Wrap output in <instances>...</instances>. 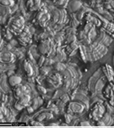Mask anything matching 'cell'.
<instances>
[{
    "mask_svg": "<svg viewBox=\"0 0 114 128\" xmlns=\"http://www.w3.org/2000/svg\"><path fill=\"white\" fill-rule=\"evenodd\" d=\"M19 42L21 45H27L30 42H31V36L30 32H28L27 29L24 30L20 34H19L18 36Z\"/></svg>",
    "mask_w": 114,
    "mask_h": 128,
    "instance_id": "ba28073f",
    "label": "cell"
},
{
    "mask_svg": "<svg viewBox=\"0 0 114 128\" xmlns=\"http://www.w3.org/2000/svg\"><path fill=\"white\" fill-rule=\"evenodd\" d=\"M15 55L9 51L0 52V63L3 64H13L15 61Z\"/></svg>",
    "mask_w": 114,
    "mask_h": 128,
    "instance_id": "5b68a950",
    "label": "cell"
},
{
    "mask_svg": "<svg viewBox=\"0 0 114 128\" xmlns=\"http://www.w3.org/2000/svg\"><path fill=\"white\" fill-rule=\"evenodd\" d=\"M53 49H54V45L49 40H44L39 45V50L43 55L50 56L51 54H53Z\"/></svg>",
    "mask_w": 114,
    "mask_h": 128,
    "instance_id": "3957f363",
    "label": "cell"
},
{
    "mask_svg": "<svg viewBox=\"0 0 114 128\" xmlns=\"http://www.w3.org/2000/svg\"><path fill=\"white\" fill-rule=\"evenodd\" d=\"M68 3V0H57L56 1V4L59 6H66Z\"/></svg>",
    "mask_w": 114,
    "mask_h": 128,
    "instance_id": "7402d4cb",
    "label": "cell"
},
{
    "mask_svg": "<svg viewBox=\"0 0 114 128\" xmlns=\"http://www.w3.org/2000/svg\"><path fill=\"white\" fill-rule=\"evenodd\" d=\"M2 43H3V41H2V39L0 38V46H1V44H2Z\"/></svg>",
    "mask_w": 114,
    "mask_h": 128,
    "instance_id": "484cf974",
    "label": "cell"
},
{
    "mask_svg": "<svg viewBox=\"0 0 114 128\" xmlns=\"http://www.w3.org/2000/svg\"><path fill=\"white\" fill-rule=\"evenodd\" d=\"M48 126H57L58 125H57V124H49Z\"/></svg>",
    "mask_w": 114,
    "mask_h": 128,
    "instance_id": "d4e9b609",
    "label": "cell"
},
{
    "mask_svg": "<svg viewBox=\"0 0 114 128\" xmlns=\"http://www.w3.org/2000/svg\"><path fill=\"white\" fill-rule=\"evenodd\" d=\"M63 82V78L62 76L57 72H53L47 77V82H48L49 86L53 88H57L62 84Z\"/></svg>",
    "mask_w": 114,
    "mask_h": 128,
    "instance_id": "7a4b0ae2",
    "label": "cell"
},
{
    "mask_svg": "<svg viewBox=\"0 0 114 128\" xmlns=\"http://www.w3.org/2000/svg\"><path fill=\"white\" fill-rule=\"evenodd\" d=\"M24 24H25V20L22 17H16L15 19L12 20V21H10V31L14 32L15 35H19L24 31Z\"/></svg>",
    "mask_w": 114,
    "mask_h": 128,
    "instance_id": "6da1fadb",
    "label": "cell"
},
{
    "mask_svg": "<svg viewBox=\"0 0 114 128\" xmlns=\"http://www.w3.org/2000/svg\"><path fill=\"white\" fill-rule=\"evenodd\" d=\"M53 114L50 112H44V113H41L38 116H36V120L42 121L44 120H49V119L53 118Z\"/></svg>",
    "mask_w": 114,
    "mask_h": 128,
    "instance_id": "e0dca14e",
    "label": "cell"
},
{
    "mask_svg": "<svg viewBox=\"0 0 114 128\" xmlns=\"http://www.w3.org/2000/svg\"><path fill=\"white\" fill-rule=\"evenodd\" d=\"M30 104H31V96L29 95V93H25V95H23L18 99V101L14 104V108L17 110H21Z\"/></svg>",
    "mask_w": 114,
    "mask_h": 128,
    "instance_id": "277c9868",
    "label": "cell"
},
{
    "mask_svg": "<svg viewBox=\"0 0 114 128\" xmlns=\"http://www.w3.org/2000/svg\"><path fill=\"white\" fill-rule=\"evenodd\" d=\"M42 104V99H41L40 98H36L31 102L30 105H31L32 108H33L34 110H36L41 104Z\"/></svg>",
    "mask_w": 114,
    "mask_h": 128,
    "instance_id": "d6986e66",
    "label": "cell"
},
{
    "mask_svg": "<svg viewBox=\"0 0 114 128\" xmlns=\"http://www.w3.org/2000/svg\"><path fill=\"white\" fill-rule=\"evenodd\" d=\"M0 97H1V93H0Z\"/></svg>",
    "mask_w": 114,
    "mask_h": 128,
    "instance_id": "4316f807",
    "label": "cell"
},
{
    "mask_svg": "<svg viewBox=\"0 0 114 128\" xmlns=\"http://www.w3.org/2000/svg\"><path fill=\"white\" fill-rule=\"evenodd\" d=\"M81 6V4L79 0H73L69 3V8L71 11H77Z\"/></svg>",
    "mask_w": 114,
    "mask_h": 128,
    "instance_id": "ac0fdd59",
    "label": "cell"
},
{
    "mask_svg": "<svg viewBox=\"0 0 114 128\" xmlns=\"http://www.w3.org/2000/svg\"><path fill=\"white\" fill-rule=\"evenodd\" d=\"M102 70H103V72H104L105 76H106V77L107 79H108L110 82L113 81V77H114V72H113V69H112V67L106 64L105 66L102 67Z\"/></svg>",
    "mask_w": 114,
    "mask_h": 128,
    "instance_id": "9a60e30c",
    "label": "cell"
},
{
    "mask_svg": "<svg viewBox=\"0 0 114 128\" xmlns=\"http://www.w3.org/2000/svg\"><path fill=\"white\" fill-rule=\"evenodd\" d=\"M105 110H106V108L101 104H98L92 110V113H91V118L92 117L94 120H100L104 114Z\"/></svg>",
    "mask_w": 114,
    "mask_h": 128,
    "instance_id": "8992f818",
    "label": "cell"
},
{
    "mask_svg": "<svg viewBox=\"0 0 114 128\" xmlns=\"http://www.w3.org/2000/svg\"><path fill=\"white\" fill-rule=\"evenodd\" d=\"M8 81V84H9L11 86H14V88L15 86L21 83V82H22V78H21L20 76L12 75V76H9Z\"/></svg>",
    "mask_w": 114,
    "mask_h": 128,
    "instance_id": "5bb4252c",
    "label": "cell"
},
{
    "mask_svg": "<svg viewBox=\"0 0 114 128\" xmlns=\"http://www.w3.org/2000/svg\"><path fill=\"white\" fill-rule=\"evenodd\" d=\"M14 4V0H0V6L3 7H11Z\"/></svg>",
    "mask_w": 114,
    "mask_h": 128,
    "instance_id": "ffe728a7",
    "label": "cell"
},
{
    "mask_svg": "<svg viewBox=\"0 0 114 128\" xmlns=\"http://www.w3.org/2000/svg\"><path fill=\"white\" fill-rule=\"evenodd\" d=\"M51 14L47 11H41L36 14V20H38L40 26L42 27H45L47 26V24L48 23V21L50 20Z\"/></svg>",
    "mask_w": 114,
    "mask_h": 128,
    "instance_id": "52a82bcc",
    "label": "cell"
},
{
    "mask_svg": "<svg viewBox=\"0 0 114 128\" xmlns=\"http://www.w3.org/2000/svg\"><path fill=\"white\" fill-rule=\"evenodd\" d=\"M14 97H15L17 99H19L20 97L25 95V93H28L27 88L24 85H21V83L14 86Z\"/></svg>",
    "mask_w": 114,
    "mask_h": 128,
    "instance_id": "8fae6325",
    "label": "cell"
},
{
    "mask_svg": "<svg viewBox=\"0 0 114 128\" xmlns=\"http://www.w3.org/2000/svg\"><path fill=\"white\" fill-rule=\"evenodd\" d=\"M24 70L26 72L28 76H33V73H34L33 66H32V64H31V62L28 61V60H25V61L24 62Z\"/></svg>",
    "mask_w": 114,
    "mask_h": 128,
    "instance_id": "2e32d148",
    "label": "cell"
},
{
    "mask_svg": "<svg viewBox=\"0 0 114 128\" xmlns=\"http://www.w3.org/2000/svg\"><path fill=\"white\" fill-rule=\"evenodd\" d=\"M8 77L6 75L0 76V92H9V86L8 85Z\"/></svg>",
    "mask_w": 114,
    "mask_h": 128,
    "instance_id": "7c38bea8",
    "label": "cell"
},
{
    "mask_svg": "<svg viewBox=\"0 0 114 128\" xmlns=\"http://www.w3.org/2000/svg\"><path fill=\"white\" fill-rule=\"evenodd\" d=\"M42 1L41 0H28L27 1V8L31 11H35V10H40Z\"/></svg>",
    "mask_w": 114,
    "mask_h": 128,
    "instance_id": "4fadbf2b",
    "label": "cell"
},
{
    "mask_svg": "<svg viewBox=\"0 0 114 128\" xmlns=\"http://www.w3.org/2000/svg\"><path fill=\"white\" fill-rule=\"evenodd\" d=\"M31 126H43V124H42V123L40 122L39 120H33V121H31Z\"/></svg>",
    "mask_w": 114,
    "mask_h": 128,
    "instance_id": "603a6c76",
    "label": "cell"
},
{
    "mask_svg": "<svg viewBox=\"0 0 114 128\" xmlns=\"http://www.w3.org/2000/svg\"><path fill=\"white\" fill-rule=\"evenodd\" d=\"M66 20V12L63 10H57L54 12L53 20L57 23H63Z\"/></svg>",
    "mask_w": 114,
    "mask_h": 128,
    "instance_id": "30bf717a",
    "label": "cell"
},
{
    "mask_svg": "<svg viewBox=\"0 0 114 128\" xmlns=\"http://www.w3.org/2000/svg\"><path fill=\"white\" fill-rule=\"evenodd\" d=\"M84 110H85V106L79 102L73 101L70 102L69 104H68V110L72 113H78V114H79V113H82Z\"/></svg>",
    "mask_w": 114,
    "mask_h": 128,
    "instance_id": "9c48e42d",
    "label": "cell"
},
{
    "mask_svg": "<svg viewBox=\"0 0 114 128\" xmlns=\"http://www.w3.org/2000/svg\"><path fill=\"white\" fill-rule=\"evenodd\" d=\"M68 48H68V49H69V51L72 52V51H74V50H76V49L78 48V44H77L75 41H74V42H71L70 46L68 47Z\"/></svg>",
    "mask_w": 114,
    "mask_h": 128,
    "instance_id": "44dd1931",
    "label": "cell"
},
{
    "mask_svg": "<svg viewBox=\"0 0 114 128\" xmlns=\"http://www.w3.org/2000/svg\"><path fill=\"white\" fill-rule=\"evenodd\" d=\"M37 88H38V91H39V92H41L42 93H43V94H44V93H46V90H45V88H43L42 86H38Z\"/></svg>",
    "mask_w": 114,
    "mask_h": 128,
    "instance_id": "cb8c5ba5",
    "label": "cell"
}]
</instances>
